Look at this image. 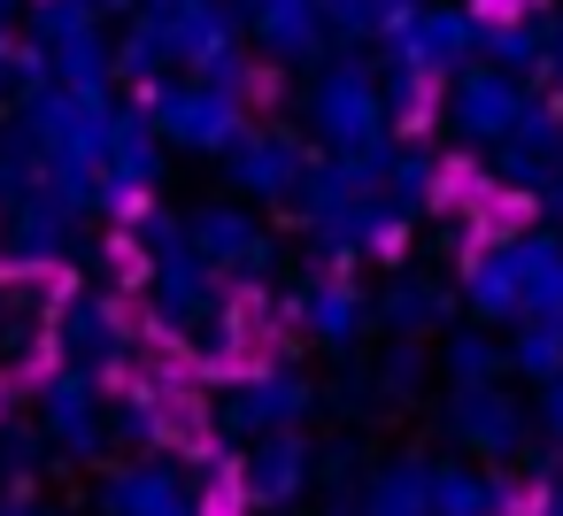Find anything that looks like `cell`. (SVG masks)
I'll list each match as a JSON object with an SVG mask.
<instances>
[{
    "label": "cell",
    "instance_id": "obj_25",
    "mask_svg": "<svg viewBox=\"0 0 563 516\" xmlns=\"http://www.w3.org/2000/svg\"><path fill=\"white\" fill-rule=\"evenodd\" d=\"M540 70H548V86H555V101H563V16H555V32H548V63H540Z\"/></svg>",
    "mask_w": 563,
    "mask_h": 516
},
{
    "label": "cell",
    "instance_id": "obj_14",
    "mask_svg": "<svg viewBox=\"0 0 563 516\" xmlns=\"http://www.w3.org/2000/svg\"><path fill=\"white\" fill-rule=\"evenodd\" d=\"M432 516H517V470L448 455L432 462Z\"/></svg>",
    "mask_w": 563,
    "mask_h": 516
},
{
    "label": "cell",
    "instance_id": "obj_6",
    "mask_svg": "<svg viewBox=\"0 0 563 516\" xmlns=\"http://www.w3.org/2000/svg\"><path fill=\"white\" fill-rule=\"evenodd\" d=\"M463 309L486 324V332H509L525 324V232H494L463 255Z\"/></svg>",
    "mask_w": 563,
    "mask_h": 516
},
{
    "label": "cell",
    "instance_id": "obj_2",
    "mask_svg": "<svg viewBox=\"0 0 563 516\" xmlns=\"http://www.w3.org/2000/svg\"><path fill=\"white\" fill-rule=\"evenodd\" d=\"M440 431H448L455 455L494 462V470H509V462L532 455V439H540L532 401L509 393V378H494V385H448V401H440Z\"/></svg>",
    "mask_w": 563,
    "mask_h": 516
},
{
    "label": "cell",
    "instance_id": "obj_22",
    "mask_svg": "<svg viewBox=\"0 0 563 516\" xmlns=\"http://www.w3.org/2000/svg\"><path fill=\"white\" fill-rule=\"evenodd\" d=\"M525 316H563V232H525Z\"/></svg>",
    "mask_w": 563,
    "mask_h": 516
},
{
    "label": "cell",
    "instance_id": "obj_11",
    "mask_svg": "<svg viewBox=\"0 0 563 516\" xmlns=\"http://www.w3.org/2000/svg\"><path fill=\"white\" fill-rule=\"evenodd\" d=\"M32 424H40V439L63 447V455H93V447L109 439V393H101V378H86V370L47 378Z\"/></svg>",
    "mask_w": 563,
    "mask_h": 516
},
{
    "label": "cell",
    "instance_id": "obj_12",
    "mask_svg": "<svg viewBox=\"0 0 563 516\" xmlns=\"http://www.w3.org/2000/svg\"><path fill=\"white\" fill-rule=\"evenodd\" d=\"M294 324H301L317 347L347 355V347L363 339V324H371V293H363L340 262H332V270H309L301 293H294Z\"/></svg>",
    "mask_w": 563,
    "mask_h": 516
},
{
    "label": "cell",
    "instance_id": "obj_5",
    "mask_svg": "<svg viewBox=\"0 0 563 516\" xmlns=\"http://www.w3.org/2000/svg\"><path fill=\"white\" fill-rule=\"evenodd\" d=\"M471 63H478V16L463 9V0L455 9H417V16H401L386 32V70H409L424 86H448Z\"/></svg>",
    "mask_w": 563,
    "mask_h": 516
},
{
    "label": "cell",
    "instance_id": "obj_17",
    "mask_svg": "<svg viewBox=\"0 0 563 516\" xmlns=\"http://www.w3.org/2000/svg\"><path fill=\"white\" fill-rule=\"evenodd\" d=\"M347 501H355V516H432V462L424 455H394Z\"/></svg>",
    "mask_w": 563,
    "mask_h": 516
},
{
    "label": "cell",
    "instance_id": "obj_20",
    "mask_svg": "<svg viewBox=\"0 0 563 516\" xmlns=\"http://www.w3.org/2000/svg\"><path fill=\"white\" fill-rule=\"evenodd\" d=\"M247 16H255V40L278 63H301L324 40V0H247Z\"/></svg>",
    "mask_w": 563,
    "mask_h": 516
},
{
    "label": "cell",
    "instance_id": "obj_18",
    "mask_svg": "<svg viewBox=\"0 0 563 516\" xmlns=\"http://www.w3.org/2000/svg\"><path fill=\"white\" fill-rule=\"evenodd\" d=\"M548 32H555V16H540V9H509V16H494V24H478V63L525 78V70L548 63Z\"/></svg>",
    "mask_w": 563,
    "mask_h": 516
},
{
    "label": "cell",
    "instance_id": "obj_21",
    "mask_svg": "<svg viewBox=\"0 0 563 516\" xmlns=\"http://www.w3.org/2000/svg\"><path fill=\"white\" fill-rule=\"evenodd\" d=\"M501 339H509V378H525V385L563 378V316H525Z\"/></svg>",
    "mask_w": 563,
    "mask_h": 516
},
{
    "label": "cell",
    "instance_id": "obj_1",
    "mask_svg": "<svg viewBox=\"0 0 563 516\" xmlns=\"http://www.w3.org/2000/svg\"><path fill=\"white\" fill-rule=\"evenodd\" d=\"M309 408H317L309 370L263 362V370H247V378H232V385L209 393V431L232 439V447H255V439H271V431H301Z\"/></svg>",
    "mask_w": 563,
    "mask_h": 516
},
{
    "label": "cell",
    "instance_id": "obj_29",
    "mask_svg": "<svg viewBox=\"0 0 563 516\" xmlns=\"http://www.w3.org/2000/svg\"><path fill=\"white\" fill-rule=\"evenodd\" d=\"M86 9H109V0H86Z\"/></svg>",
    "mask_w": 563,
    "mask_h": 516
},
{
    "label": "cell",
    "instance_id": "obj_23",
    "mask_svg": "<svg viewBox=\"0 0 563 516\" xmlns=\"http://www.w3.org/2000/svg\"><path fill=\"white\" fill-rule=\"evenodd\" d=\"M432 370H440V362H432L424 339H386L378 362H371V385H378V401H417V385H424Z\"/></svg>",
    "mask_w": 563,
    "mask_h": 516
},
{
    "label": "cell",
    "instance_id": "obj_26",
    "mask_svg": "<svg viewBox=\"0 0 563 516\" xmlns=\"http://www.w3.org/2000/svg\"><path fill=\"white\" fill-rule=\"evenodd\" d=\"M532 516H563V478H548V485L532 493Z\"/></svg>",
    "mask_w": 563,
    "mask_h": 516
},
{
    "label": "cell",
    "instance_id": "obj_24",
    "mask_svg": "<svg viewBox=\"0 0 563 516\" xmlns=\"http://www.w3.org/2000/svg\"><path fill=\"white\" fill-rule=\"evenodd\" d=\"M532 424H540V439H548V447H563V378L532 385Z\"/></svg>",
    "mask_w": 563,
    "mask_h": 516
},
{
    "label": "cell",
    "instance_id": "obj_27",
    "mask_svg": "<svg viewBox=\"0 0 563 516\" xmlns=\"http://www.w3.org/2000/svg\"><path fill=\"white\" fill-rule=\"evenodd\" d=\"M540 209H548V224H555V232H563V178H555V186H548V193H540Z\"/></svg>",
    "mask_w": 563,
    "mask_h": 516
},
{
    "label": "cell",
    "instance_id": "obj_19",
    "mask_svg": "<svg viewBox=\"0 0 563 516\" xmlns=\"http://www.w3.org/2000/svg\"><path fill=\"white\" fill-rule=\"evenodd\" d=\"M432 362L448 385H494V378H509V339L486 324H455V332H440Z\"/></svg>",
    "mask_w": 563,
    "mask_h": 516
},
{
    "label": "cell",
    "instance_id": "obj_3",
    "mask_svg": "<svg viewBox=\"0 0 563 516\" xmlns=\"http://www.w3.org/2000/svg\"><path fill=\"white\" fill-rule=\"evenodd\" d=\"M309 132H317L332 155H378V147L394 139L386 86H378L363 63H332V70H317V86H309Z\"/></svg>",
    "mask_w": 563,
    "mask_h": 516
},
{
    "label": "cell",
    "instance_id": "obj_15",
    "mask_svg": "<svg viewBox=\"0 0 563 516\" xmlns=\"http://www.w3.org/2000/svg\"><path fill=\"white\" fill-rule=\"evenodd\" d=\"M101 508L109 516H201V493L178 462H124L101 485Z\"/></svg>",
    "mask_w": 563,
    "mask_h": 516
},
{
    "label": "cell",
    "instance_id": "obj_9",
    "mask_svg": "<svg viewBox=\"0 0 563 516\" xmlns=\"http://www.w3.org/2000/svg\"><path fill=\"white\" fill-rule=\"evenodd\" d=\"M55 347H63V370H86V378H117L132 362V324L109 293H78L63 316H55Z\"/></svg>",
    "mask_w": 563,
    "mask_h": 516
},
{
    "label": "cell",
    "instance_id": "obj_30",
    "mask_svg": "<svg viewBox=\"0 0 563 516\" xmlns=\"http://www.w3.org/2000/svg\"><path fill=\"white\" fill-rule=\"evenodd\" d=\"M463 9H486V0H463Z\"/></svg>",
    "mask_w": 563,
    "mask_h": 516
},
{
    "label": "cell",
    "instance_id": "obj_7",
    "mask_svg": "<svg viewBox=\"0 0 563 516\" xmlns=\"http://www.w3.org/2000/svg\"><path fill=\"white\" fill-rule=\"evenodd\" d=\"M186 232H194L201 262H209L224 285H263V278L278 270V239L255 224V209H232V201H217V209H201Z\"/></svg>",
    "mask_w": 563,
    "mask_h": 516
},
{
    "label": "cell",
    "instance_id": "obj_10",
    "mask_svg": "<svg viewBox=\"0 0 563 516\" xmlns=\"http://www.w3.org/2000/svg\"><path fill=\"white\" fill-rule=\"evenodd\" d=\"M455 285L440 278V270H424V262H401L386 285H378V301H371V316L386 324V339H432V332H455Z\"/></svg>",
    "mask_w": 563,
    "mask_h": 516
},
{
    "label": "cell",
    "instance_id": "obj_4",
    "mask_svg": "<svg viewBox=\"0 0 563 516\" xmlns=\"http://www.w3.org/2000/svg\"><path fill=\"white\" fill-rule=\"evenodd\" d=\"M525 109H532V86H525L517 70L471 63V70H455V78H448L440 124H448V139H455V147H471V155H494V147L517 132V116H525Z\"/></svg>",
    "mask_w": 563,
    "mask_h": 516
},
{
    "label": "cell",
    "instance_id": "obj_13",
    "mask_svg": "<svg viewBox=\"0 0 563 516\" xmlns=\"http://www.w3.org/2000/svg\"><path fill=\"white\" fill-rule=\"evenodd\" d=\"M309 485H317V447L301 431H271L240 455V493L255 508H294Z\"/></svg>",
    "mask_w": 563,
    "mask_h": 516
},
{
    "label": "cell",
    "instance_id": "obj_16",
    "mask_svg": "<svg viewBox=\"0 0 563 516\" xmlns=\"http://www.w3.org/2000/svg\"><path fill=\"white\" fill-rule=\"evenodd\" d=\"M301 178H309V155H301L286 132H240V147H232V186H240L247 201H294Z\"/></svg>",
    "mask_w": 563,
    "mask_h": 516
},
{
    "label": "cell",
    "instance_id": "obj_8",
    "mask_svg": "<svg viewBox=\"0 0 563 516\" xmlns=\"http://www.w3.org/2000/svg\"><path fill=\"white\" fill-rule=\"evenodd\" d=\"M155 124H163L170 147L232 155V147H240V86H217V78H201V86H170V93L155 101Z\"/></svg>",
    "mask_w": 563,
    "mask_h": 516
},
{
    "label": "cell",
    "instance_id": "obj_28",
    "mask_svg": "<svg viewBox=\"0 0 563 516\" xmlns=\"http://www.w3.org/2000/svg\"><path fill=\"white\" fill-rule=\"evenodd\" d=\"M0 516H47V508H0Z\"/></svg>",
    "mask_w": 563,
    "mask_h": 516
}]
</instances>
